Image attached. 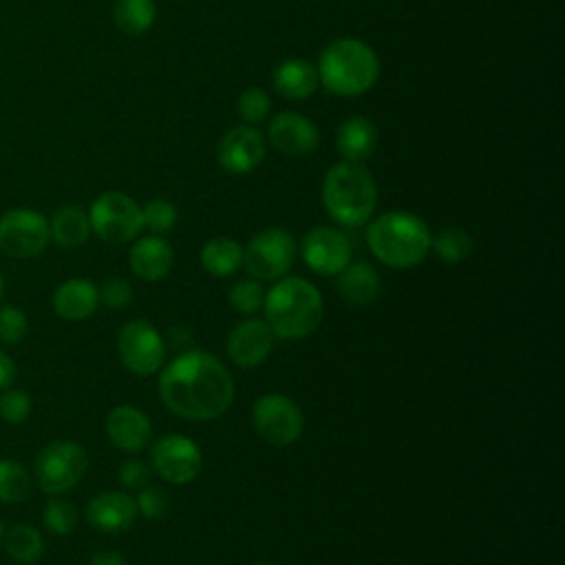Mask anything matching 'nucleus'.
I'll list each match as a JSON object with an SVG mask.
<instances>
[{
    "instance_id": "39448f33",
    "label": "nucleus",
    "mask_w": 565,
    "mask_h": 565,
    "mask_svg": "<svg viewBox=\"0 0 565 565\" xmlns=\"http://www.w3.org/2000/svg\"><path fill=\"white\" fill-rule=\"evenodd\" d=\"M322 203L335 223L347 227L364 225L377 203L373 174L362 163H333L322 179Z\"/></svg>"
},
{
    "instance_id": "0eeeda50",
    "label": "nucleus",
    "mask_w": 565,
    "mask_h": 565,
    "mask_svg": "<svg viewBox=\"0 0 565 565\" xmlns=\"http://www.w3.org/2000/svg\"><path fill=\"white\" fill-rule=\"evenodd\" d=\"M90 230L106 243L121 245L139 236L143 227L141 207L124 192L110 190L99 194L88 212Z\"/></svg>"
},
{
    "instance_id": "b1692460",
    "label": "nucleus",
    "mask_w": 565,
    "mask_h": 565,
    "mask_svg": "<svg viewBox=\"0 0 565 565\" xmlns=\"http://www.w3.org/2000/svg\"><path fill=\"white\" fill-rule=\"evenodd\" d=\"M199 258L210 276L227 278L243 267V245L230 236H216L201 247Z\"/></svg>"
},
{
    "instance_id": "6e6552de",
    "label": "nucleus",
    "mask_w": 565,
    "mask_h": 565,
    "mask_svg": "<svg viewBox=\"0 0 565 565\" xmlns=\"http://www.w3.org/2000/svg\"><path fill=\"white\" fill-rule=\"evenodd\" d=\"M88 457L75 441H53L44 446L33 463L35 481L46 494L68 492L86 472Z\"/></svg>"
},
{
    "instance_id": "2eb2a0df",
    "label": "nucleus",
    "mask_w": 565,
    "mask_h": 565,
    "mask_svg": "<svg viewBox=\"0 0 565 565\" xmlns=\"http://www.w3.org/2000/svg\"><path fill=\"white\" fill-rule=\"evenodd\" d=\"M274 342L276 335L265 318H247L230 331L227 355L236 366L254 369L269 358Z\"/></svg>"
},
{
    "instance_id": "58836bf2",
    "label": "nucleus",
    "mask_w": 565,
    "mask_h": 565,
    "mask_svg": "<svg viewBox=\"0 0 565 565\" xmlns=\"http://www.w3.org/2000/svg\"><path fill=\"white\" fill-rule=\"evenodd\" d=\"M88 565H128V563H126V558L119 552L102 550V552H95L88 558Z\"/></svg>"
},
{
    "instance_id": "e433bc0d",
    "label": "nucleus",
    "mask_w": 565,
    "mask_h": 565,
    "mask_svg": "<svg viewBox=\"0 0 565 565\" xmlns=\"http://www.w3.org/2000/svg\"><path fill=\"white\" fill-rule=\"evenodd\" d=\"M97 291H99V300L110 309H121V307L130 305V300H132V287L121 276L108 278Z\"/></svg>"
},
{
    "instance_id": "aec40b11",
    "label": "nucleus",
    "mask_w": 565,
    "mask_h": 565,
    "mask_svg": "<svg viewBox=\"0 0 565 565\" xmlns=\"http://www.w3.org/2000/svg\"><path fill=\"white\" fill-rule=\"evenodd\" d=\"M377 146V128L364 115L347 117L335 130V148L342 161L362 163L366 161Z\"/></svg>"
},
{
    "instance_id": "412c9836",
    "label": "nucleus",
    "mask_w": 565,
    "mask_h": 565,
    "mask_svg": "<svg viewBox=\"0 0 565 565\" xmlns=\"http://www.w3.org/2000/svg\"><path fill=\"white\" fill-rule=\"evenodd\" d=\"M271 84L278 95H282L285 99L298 102V99L311 97L316 93L320 79H318V71L311 62H307L302 57H287L274 68Z\"/></svg>"
},
{
    "instance_id": "4c0bfd02",
    "label": "nucleus",
    "mask_w": 565,
    "mask_h": 565,
    "mask_svg": "<svg viewBox=\"0 0 565 565\" xmlns=\"http://www.w3.org/2000/svg\"><path fill=\"white\" fill-rule=\"evenodd\" d=\"M119 483L128 490H141L150 481V468L141 459H128L119 466Z\"/></svg>"
},
{
    "instance_id": "a19ab883",
    "label": "nucleus",
    "mask_w": 565,
    "mask_h": 565,
    "mask_svg": "<svg viewBox=\"0 0 565 565\" xmlns=\"http://www.w3.org/2000/svg\"><path fill=\"white\" fill-rule=\"evenodd\" d=\"M2 289H4V282H2V276H0V298H2Z\"/></svg>"
},
{
    "instance_id": "c85d7f7f",
    "label": "nucleus",
    "mask_w": 565,
    "mask_h": 565,
    "mask_svg": "<svg viewBox=\"0 0 565 565\" xmlns=\"http://www.w3.org/2000/svg\"><path fill=\"white\" fill-rule=\"evenodd\" d=\"M31 492L26 468L13 459H0V501L20 503Z\"/></svg>"
},
{
    "instance_id": "f257e3e1",
    "label": "nucleus",
    "mask_w": 565,
    "mask_h": 565,
    "mask_svg": "<svg viewBox=\"0 0 565 565\" xmlns=\"http://www.w3.org/2000/svg\"><path fill=\"white\" fill-rule=\"evenodd\" d=\"M159 395L174 415L188 422H210L232 406L234 380L218 358L185 351L161 371Z\"/></svg>"
},
{
    "instance_id": "bb28decb",
    "label": "nucleus",
    "mask_w": 565,
    "mask_h": 565,
    "mask_svg": "<svg viewBox=\"0 0 565 565\" xmlns=\"http://www.w3.org/2000/svg\"><path fill=\"white\" fill-rule=\"evenodd\" d=\"M4 547H7V554L15 563L31 565V563L42 558V554H44V539H42V534L33 525L18 523V525H13L9 530V534L4 539Z\"/></svg>"
},
{
    "instance_id": "7c9ffc66",
    "label": "nucleus",
    "mask_w": 565,
    "mask_h": 565,
    "mask_svg": "<svg viewBox=\"0 0 565 565\" xmlns=\"http://www.w3.org/2000/svg\"><path fill=\"white\" fill-rule=\"evenodd\" d=\"M271 110V102H269V95L258 88V86H252V88H245L238 99H236V113L241 117L243 124H249V126H256L260 124Z\"/></svg>"
},
{
    "instance_id": "79ce46f5",
    "label": "nucleus",
    "mask_w": 565,
    "mask_h": 565,
    "mask_svg": "<svg viewBox=\"0 0 565 565\" xmlns=\"http://www.w3.org/2000/svg\"><path fill=\"white\" fill-rule=\"evenodd\" d=\"M0 539H2V523H0Z\"/></svg>"
},
{
    "instance_id": "72a5a7b5",
    "label": "nucleus",
    "mask_w": 565,
    "mask_h": 565,
    "mask_svg": "<svg viewBox=\"0 0 565 565\" xmlns=\"http://www.w3.org/2000/svg\"><path fill=\"white\" fill-rule=\"evenodd\" d=\"M29 331V320L22 309L7 305L0 309V342L18 344Z\"/></svg>"
},
{
    "instance_id": "dca6fc26",
    "label": "nucleus",
    "mask_w": 565,
    "mask_h": 565,
    "mask_svg": "<svg viewBox=\"0 0 565 565\" xmlns=\"http://www.w3.org/2000/svg\"><path fill=\"white\" fill-rule=\"evenodd\" d=\"M267 139L278 152L287 157H302L316 150L318 128L309 117L294 110H282L269 121Z\"/></svg>"
},
{
    "instance_id": "20e7f679",
    "label": "nucleus",
    "mask_w": 565,
    "mask_h": 565,
    "mask_svg": "<svg viewBox=\"0 0 565 565\" xmlns=\"http://www.w3.org/2000/svg\"><path fill=\"white\" fill-rule=\"evenodd\" d=\"M366 245L380 263L393 269H408L426 258L430 230L419 216L393 210L371 221L366 227Z\"/></svg>"
},
{
    "instance_id": "6ab92c4d",
    "label": "nucleus",
    "mask_w": 565,
    "mask_h": 565,
    "mask_svg": "<svg viewBox=\"0 0 565 565\" xmlns=\"http://www.w3.org/2000/svg\"><path fill=\"white\" fill-rule=\"evenodd\" d=\"M128 260L137 278L146 282H157L170 274L174 263V252L166 238H161L159 234H150L135 241V245L130 247Z\"/></svg>"
},
{
    "instance_id": "cd10ccee",
    "label": "nucleus",
    "mask_w": 565,
    "mask_h": 565,
    "mask_svg": "<svg viewBox=\"0 0 565 565\" xmlns=\"http://www.w3.org/2000/svg\"><path fill=\"white\" fill-rule=\"evenodd\" d=\"M430 249L444 263H463L472 254L475 241L461 227H444L437 236H430Z\"/></svg>"
},
{
    "instance_id": "4468645a",
    "label": "nucleus",
    "mask_w": 565,
    "mask_h": 565,
    "mask_svg": "<svg viewBox=\"0 0 565 565\" xmlns=\"http://www.w3.org/2000/svg\"><path fill=\"white\" fill-rule=\"evenodd\" d=\"M221 168L230 174H247L265 159V137L256 126L241 124L230 128L216 148Z\"/></svg>"
},
{
    "instance_id": "473e14b6",
    "label": "nucleus",
    "mask_w": 565,
    "mask_h": 565,
    "mask_svg": "<svg viewBox=\"0 0 565 565\" xmlns=\"http://www.w3.org/2000/svg\"><path fill=\"white\" fill-rule=\"evenodd\" d=\"M143 227H148L152 234H166L177 223V207L168 199H150L141 207Z\"/></svg>"
},
{
    "instance_id": "9d476101",
    "label": "nucleus",
    "mask_w": 565,
    "mask_h": 565,
    "mask_svg": "<svg viewBox=\"0 0 565 565\" xmlns=\"http://www.w3.org/2000/svg\"><path fill=\"white\" fill-rule=\"evenodd\" d=\"M117 353L121 364L135 375H154L166 360V347L159 331L148 320H130L117 333Z\"/></svg>"
},
{
    "instance_id": "f03ea898",
    "label": "nucleus",
    "mask_w": 565,
    "mask_h": 565,
    "mask_svg": "<svg viewBox=\"0 0 565 565\" xmlns=\"http://www.w3.org/2000/svg\"><path fill=\"white\" fill-rule=\"evenodd\" d=\"M263 309L276 338L300 340L318 329L324 300L313 282L300 276H282L265 294Z\"/></svg>"
},
{
    "instance_id": "a211bd4d",
    "label": "nucleus",
    "mask_w": 565,
    "mask_h": 565,
    "mask_svg": "<svg viewBox=\"0 0 565 565\" xmlns=\"http://www.w3.org/2000/svg\"><path fill=\"white\" fill-rule=\"evenodd\" d=\"M106 435L121 452H139L152 437V424L135 406H115L106 417Z\"/></svg>"
},
{
    "instance_id": "ea45409f",
    "label": "nucleus",
    "mask_w": 565,
    "mask_h": 565,
    "mask_svg": "<svg viewBox=\"0 0 565 565\" xmlns=\"http://www.w3.org/2000/svg\"><path fill=\"white\" fill-rule=\"evenodd\" d=\"M13 380H15V364L7 353L0 351V388H9Z\"/></svg>"
},
{
    "instance_id": "f704fd0d",
    "label": "nucleus",
    "mask_w": 565,
    "mask_h": 565,
    "mask_svg": "<svg viewBox=\"0 0 565 565\" xmlns=\"http://www.w3.org/2000/svg\"><path fill=\"white\" fill-rule=\"evenodd\" d=\"M31 415V397L20 388H9L0 395V417L9 424H20Z\"/></svg>"
},
{
    "instance_id": "f3484780",
    "label": "nucleus",
    "mask_w": 565,
    "mask_h": 565,
    "mask_svg": "<svg viewBox=\"0 0 565 565\" xmlns=\"http://www.w3.org/2000/svg\"><path fill=\"white\" fill-rule=\"evenodd\" d=\"M137 514L139 512H137L135 499L119 490L102 492L95 499H90L86 505L88 525H93L104 534H119L128 530L135 523Z\"/></svg>"
},
{
    "instance_id": "423d86ee",
    "label": "nucleus",
    "mask_w": 565,
    "mask_h": 565,
    "mask_svg": "<svg viewBox=\"0 0 565 565\" xmlns=\"http://www.w3.org/2000/svg\"><path fill=\"white\" fill-rule=\"evenodd\" d=\"M296 238L282 227L256 232L243 247V267L258 282H276L287 276L296 260Z\"/></svg>"
},
{
    "instance_id": "c9c22d12",
    "label": "nucleus",
    "mask_w": 565,
    "mask_h": 565,
    "mask_svg": "<svg viewBox=\"0 0 565 565\" xmlns=\"http://www.w3.org/2000/svg\"><path fill=\"white\" fill-rule=\"evenodd\" d=\"M135 505H137V512H141L148 521H157L166 516L170 499L161 488L143 486L135 499Z\"/></svg>"
},
{
    "instance_id": "37998d69",
    "label": "nucleus",
    "mask_w": 565,
    "mask_h": 565,
    "mask_svg": "<svg viewBox=\"0 0 565 565\" xmlns=\"http://www.w3.org/2000/svg\"><path fill=\"white\" fill-rule=\"evenodd\" d=\"M256 565H271V563H256Z\"/></svg>"
},
{
    "instance_id": "393cba45",
    "label": "nucleus",
    "mask_w": 565,
    "mask_h": 565,
    "mask_svg": "<svg viewBox=\"0 0 565 565\" xmlns=\"http://www.w3.org/2000/svg\"><path fill=\"white\" fill-rule=\"evenodd\" d=\"M51 238L62 247H79L86 243L90 234L88 214L77 205L60 207L49 221Z\"/></svg>"
},
{
    "instance_id": "9b49d317",
    "label": "nucleus",
    "mask_w": 565,
    "mask_h": 565,
    "mask_svg": "<svg viewBox=\"0 0 565 565\" xmlns=\"http://www.w3.org/2000/svg\"><path fill=\"white\" fill-rule=\"evenodd\" d=\"M51 241L49 221L29 207H15L0 216V249L13 258H33Z\"/></svg>"
},
{
    "instance_id": "a878e982",
    "label": "nucleus",
    "mask_w": 565,
    "mask_h": 565,
    "mask_svg": "<svg viewBox=\"0 0 565 565\" xmlns=\"http://www.w3.org/2000/svg\"><path fill=\"white\" fill-rule=\"evenodd\" d=\"M157 4L154 0H115L113 18L121 33L141 35L154 24Z\"/></svg>"
},
{
    "instance_id": "ddd939ff",
    "label": "nucleus",
    "mask_w": 565,
    "mask_h": 565,
    "mask_svg": "<svg viewBox=\"0 0 565 565\" xmlns=\"http://www.w3.org/2000/svg\"><path fill=\"white\" fill-rule=\"evenodd\" d=\"M300 254L311 271L320 276H335L351 263V243L340 230L331 225H316L302 236Z\"/></svg>"
},
{
    "instance_id": "c756f323",
    "label": "nucleus",
    "mask_w": 565,
    "mask_h": 565,
    "mask_svg": "<svg viewBox=\"0 0 565 565\" xmlns=\"http://www.w3.org/2000/svg\"><path fill=\"white\" fill-rule=\"evenodd\" d=\"M230 305L238 311V313H245V316H252L256 311L263 309V302H265V289L258 280L254 278H243L238 282H234V287L230 289V296H227Z\"/></svg>"
},
{
    "instance_id": "f8f14e48",
    "label": "nucleus",
    "mask_w": 565,
    "mask_h": 565,
    "mask_svg": "<svg viewBox=\"0 0 565 565\" xmlns=\"http://www.w3.org/2000/svg\"><path fill=\"white\" fill-rule=\"evenodd\" d=\"M150 463L163 481L172 486H185L201 472L203 457L190 437L170 433L152 444Z\"/></svg>"
},
{
    "instance_id": "4be33fe9",
    "label": "nucleus",
    "mask_w": 565,
    "mask_h": 565,
    "mask_svg": "<svg viewBox=\"0 0 565 565\" xmlns=\"http://www.w3.org/2000/svg\"><path fill=\"white\" fill-rule=\"evenodd\" d=\"M335 287L338 294L355 307H366L377 300L382 291V278L380 274L364 260L349 263L340 274H335Z\"/></svg>"
},
{
    "instance_id": "5701e85b",
    "label": "nucleus",
    "mask_w": 565,
    "mask_h": 565,
    "mask_svg": "<svg viewBox=\"0 0 565 565\" xmlns=\"http://www.w3.org/2000/svg\"><path fill=\"white\" fill-rule=\"evenodd\" d=\"M99 305L97 287L86 278L64 280L53 294V309L64 320H84Z\"/></svg>"
},
{
    "instance_id": "1a4fd4ad",
    "label": "nucleus",
    "mask_w": 565,
    "mask_h": 565,
    "mask_svg": "<svg viewBox=\"0 0 565 565\" xmlns=\"http://www.w3.org/2000/svg\"><path fill=\"white\" fill-rule=\"evenodd\" d=\"M252 424L260 439L271 446H289L300 439L305 417L300 406L282 393H265L252 406Z\"/></svg>"
},
{
    "instance_id": "7ed1b4c3",
    "label": "nucleus",
    "mask_w": 565,
    "mask_h": 565,
    "mask_svg": "<svg viewBox=\"0 0 565 565\" xmlns=\"http://www.w3.org/2000/svg\"><path fill=\"white\" fill-rule=\"evenodd\" d=\"M320 84L340 97L364 95L380 77L377 53L358 38H338L329 42L318 60Z\"/></svg>"
},
{
    "instance_id": "2f4dec72",
    "label": "nucleus",
    "mask_w": 565,
    "mask_h": 565,
    "mask_svg": "<svg viewBox=\"0 0 565 565\" xmlns=\"http://www.w3.org/2000/svg\"><path fill=\"white\" fill-rule=\"evenodd\" d=\"M42 521L49 532L64 536L71 534L77 525V512L66 499H51L42 510Z\"/></svg>"
}]
</instances>
